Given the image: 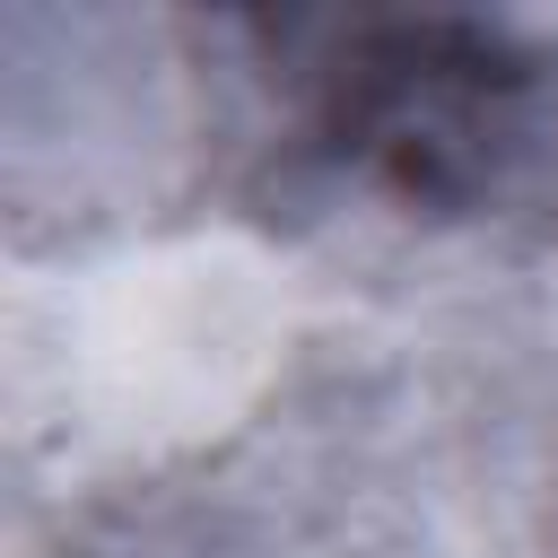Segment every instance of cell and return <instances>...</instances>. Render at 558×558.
<instances>
[{
    "label": "cell",
    "instance_id": "obj_1",
    "mask_svg": "<svg viewBox=\"0 0 558 558\" xmlns=\"http://www.w3.org/2000/svg\"><path fill=\"white\" fill-rule=\"evenodd\" d=\"M523 78L532 61L480 26H375L331 70V140L401 201H462L488 174Z\"/></svg>",
    "mask_w": 558,
    "mask_h": 558
}]
</instances>
